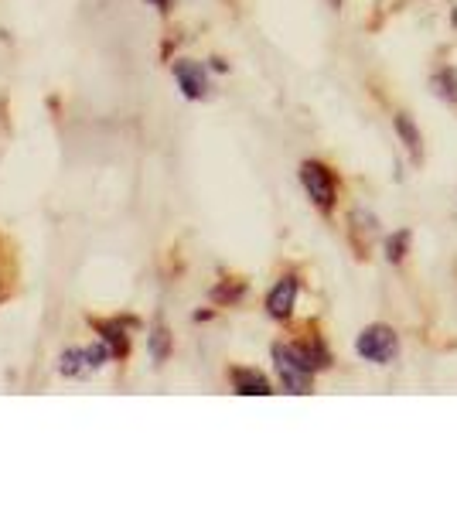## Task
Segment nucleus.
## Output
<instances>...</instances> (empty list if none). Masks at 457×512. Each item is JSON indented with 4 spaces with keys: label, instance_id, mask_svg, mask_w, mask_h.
Masks as SVG:
<instances>
[{
    "label": "nucleus",
    "instance_id": "f257e3e1",
    "mask_svg": "<svg viewBox=\"0 0 457 512\" xmlns=\"http://www.w3.org/2000/svg\"><path fill=\"white\" fill-rule=\"evenodd\" d=\"M113 359L110 345H89V349H65L62 359H58V373L72 376V379H86L93 376L96 369H103L106 362Z\"/></svg>",
    "mask_w": 457,
    "mask_h": 512
},
{
    "label": "nucleus",
    "instance_id": "f03ea898",
    "mask_svg": "<svg viewBox=\"0 0 457 512\" xmlns=\"http://www.w3.org/2000/svg\"><path fill=\"white\" fill-rule=\"evenodd\" d=\"M355 349H359L362 359L386 366V362H393V359H396V352H400V338H396V332H393L389 325H369V328H365V332L359 335Z\"/></svg>",
    "mask_w": 457,
    "mask_h": 512
},
{
    "label": "nucleus",
    "instance_id": "7ed1b4c3",
    "mask_svg": "<svg viewBox=\"0 0 457 512\" xmlns=\"http://www.w3.org/2000/svg\"><path fill=\"white\" fill-rule=\"evenodd\" d=\"M301 181H304V188H307V195L314 198V205L324 212H331V205H335V195H338V188H335V175H331L324 164L318 161H304L301 164Z\"/></svg>",
    "mask_w": 457,
    "mask_h": 512
},
{
    "label": "nucleus",
    "instance_id": "20e7f679",
    "mask_svg": "<svg viewBox=\"0 0 457 512\" xmlns=\"http://www.w3.org/2000/svg\"><path fill=\"white\" fill-rule=\"evenodd\" d=\"M273 362H277L280 383H284L290 393H311L314 373H311V369H304L301 362L287 352V345H273Z\"/></svg>",
    "mask_w": 457,
    "mask_h": 512
},
{
    "label": "nucleus",
    "instance_id": "39448f33",
    "mask_svg": "<svg viewBox=\"0 0 457 512\" xmlns=\"http://www.w3.org/2000/svg\"><path fill=\"white\" fill-rule=\"evenodd\" d=\"M174 79H178L181 93L188 99L209 96V72H205L202 62H174Z\"/></svg>",
    "mask_w": 457,
    "mask_h": 512
},
{
    "label": "nucleus",
    "instance_id": "423d86ee",
    "mask_svg": "<svg viewBox=\"0 0 457 512\" xmlns=\"http://www.w3.org/2000/svg\"><path fill=\"white\" fill-rule=\"evenodd\" d=\"M294 301H297V277H284L270 291L267 308H270L273 318H290V311H294Z\"/></svg>",
    "mask_w": 457,
    "mask_h": 512
},
{
    "label": "nucleus",
    "instance_id": "0eeeda50",
    "mask_svg": "<svg viewBox=\"0 0 457 512\" xmlns=\"http://www.w3.org/2000/svg\"><path fill=\"white\" fill-rule=\"evenodd\" d=\"M232 386H236V393L243 396H270V383L263 373H256V369H232Z\"/></svg>",
    "mask_w": 457,
    "mask_h": 512
},
{
    "label": "nucleus",
    "instance_id": "6e6552de",
    "mask_svg": "<svg viewBox=\"0 0 457 512\" xmlns=\"http://www.w3.org/2000/svg\"><path fill=\"white\" fill-rule=\"evenodd\" d=\"M93 328L103 335V342L110 345L113 355H127L130 352V338H127V332H123L120 321H93Z\"/></svg>",
    "mask_w": 457,
    "mask_h": 512
},
{
    "label": "nucleus",
    "instance_id": "1a4fd4ad",
    "mask_svg": "<svg viewBox=\"0 0 457 512\" xmlns=\"http://www.w3.org/2000/svg\"><path fill=\"white\" fill-rule=\"evenodd\" d=\"M396 134L403 137V144H406V151L413 154V161H420V130L406 113H396Z\"/></svg>",
    "mask_w": 457,
    "mask_h": 512
},
{
    "label": "nucleus",
    "instance_id": "9d476101",
    "mask_svg": "<svg viewBox=\"0 0 457 512\" xmlns=\"http://www.w3.org/2000/svg\"><path fill=\"white\" fill-rule=\"evenodd\" d=\"M243 294H246V284H243V280H229V284H219V287L212 291V297H215L219 304H226V301L232 304V301H239Z\"/></svg>",
    "mask_w": 457,
    "mask_h": 512
},
{
    "label": "nucleus",
    "instance_id": "9b49d317",
    "mask_svg": "<svg viewBox=\"0 0 457 512\" xmlns=\"http://www.w3.org/2000/svg\"><path fill=\"white\" fill-rule=\"evenodd\" d=\"M168 352H171V335L164 332V328H157V332L151 335V355L157 362H164L168 359Z\"/></svg>",
    "mask_w": 457,
    "mask_h": 512
},
{
    "label": "nucleus",
    "instance_id": "f8f14e48",
    "mask_svg": "<svg viewBox=\"0 0 457 512\" xmlns=\"http://www.w3.org/2000/svg\"><path fill=\"white\" fill-rule=\"evenodd\" d=\"M406 243H410V233H400V236L389 239V246H386V250H389V260L400 263L403 256H406Z\"/></svg>",
    "mask_w": 457,
    "mask_h": 512
},
{
    "label": "nucleus",
    "instance_id": "ddd939ff",
    "mask_svg": "<svg viewBox=\"0 0 457 512\" xmlns=\"http://www.w3.org/2000/svg\"><path fill=\"white\" fill-rule=\"evenodd\" d=\"M151 4H154V7H161V11H168V4H171V0H151Z\"/></svg>",
    "mask_w": 457,
    "mask_h": 512
}]
</instances>
